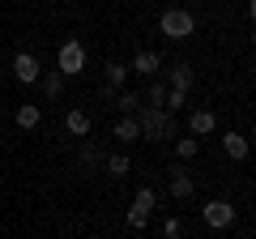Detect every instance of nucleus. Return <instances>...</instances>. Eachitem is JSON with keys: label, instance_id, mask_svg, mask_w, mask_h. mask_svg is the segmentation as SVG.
<instances>
[{"label": "nucleus", "instance_id": "nucleus-25", "mask_svg": "<svg viewBox=\"0 0 256 239\" xmlns=\"http://www.w3.org/2000/svg\"><path fill=\"white\" fill-rule=\"evenodd\" d=\"M0 73H4V60H0Z\"/></svg>", "mask_w": 256, "mask_h": 239}, {"label": "nucleus", "instance_id": "nucleus-13", "mask_svg": "<svg viewBox=\"0 0 256 239\" xmlns=\"http://www.w3.org/2000/svg\"><path fill=\"white\" fill-rule=\"evenodd\" d=\"M111 137H116V141H124V146L141 141V128H137V120H132V116H120V120H116V128H111Z\"/></svg>", "mask_w": 256, "mask_h": 239}, {"label": "nucleus", "instance_id": "nucleus-7", "mask_svg": "<svg viewBox=\"0 0 256 239\" xmlns=\"http://www.w3.org/2000/svg\"><path fill=\"white\" fill-rule=\"evenodd\" d=\"M214 128H218V116H214L210 107H196V111L188 116V132H192L196 141H201V137H210Z\"/></svg>", "mask_w": 256, "mask_h": 239}, {"label": "nucleus", "instance_id": "nucleus-9", "mask_svg": "<svg viewBox=\"0 0 256 239\" xmlns=\"http://www.w3.org/2000/svg\"><path fill=\"white\" fill-rule=\"evenodd\" d=\"M162 77L171 82V90H184V94H188L192 82H196V73H192L188 64H162Z\"/></svg>", "mask_w": 256, "mask_h": 239}, {"label": "nucleus", "instance_id": "nucleus-5", "mask_svg": "<svg viewBox=\"0 0 256 239\" xmlns=\"http://www.w3.org/2000/svg\"><path fill=\"white\" fill-rule=\"evenodd\" d=\"M13 77H18L22 86H34L38 77H43V64H38V56L34 52H22V56H13Z\"/></svg>", "mask_w": 256, "mask_h": 239}, {"label": "nucleus", "instance_id": "nucleus-22", "mask_svg": "<svg viewBox=\"0 0 256 239\" xmlns=\"http://www.w3.org/2000/svg\"><path fill=\"white\" fill-rule=\"evenodd\" d=\"M146 98H150V107H162V98H166V90H162V82H150V90H146Z\"/></svg>", "mask_w": 256, "mask_h": 239}, {"label": "nucleus", "instance_id": "nucleus-24", "mask_svg": "<svg viewBox=\"0 0 256 239\" xmlns=\"http://www.w3.org/2000/svg\"><path fill=\"white\" fill-rule=\"evenodd\" d=\"M82 158H86V162H102V154H98V146H86V150H82Z\"/></svg>", "mask_w": 256, "mask_h": 239}, {"label": "nucleus", "instance_id": "nucleus-23", "mask_svg": "<svg viewBox=\"0 0 256 239\" xmlns=\"http://www.w3.org/2000/svg\"><path fill=\"white\" fill-rule=\"evenodd\" d=\"M180 230H184L180 218H166V222H162V235H166V239H180Z\"/></svg>", "mask_w": 256, "mask_h": 239}, {"label": "nucleus", "instance_id": "nucleus-18", "mask_svg": "<svg viewBox=\"0 0 256 239\" xmlns=\"http://www.w3.org/2000/svg\"><path fill=\"white\" fill-rule=\"evenodd\" d=\"M116 107L124 111V116H137V107H141V94H137V90H124V94H116Z\"/></svg>", "mask_w": 256, "mask_h": 239}, {"label": "nucleus", "instance_id": "nucleus-19", "mask_svg": "<svg viewBox=\"0 0 256 239\" xmlns=\"http://www.w3.org/2000/svg\"><path fill=\"white\" fill-rule=\"evenodd\" d=\"M132 205L150 214V210H154V205H158V192H154V188H150V184H146V188H137V196H132Z\"/></svg>", "mask_w": 256, "mask_h": 239}, {"label": "nucleus", "instance_id": "nucleus-8", "mask_svg": "<svg viewBox=\"0 0 256 239\" xmlns=\"http://www.w3.org/2000/svg\"><path fill=\"white\" fill-rule=\"evenodd\" d=\"M128 73L158 77V73H162V56H158V52H137V56H132V64H128Z\"/></svg>", "mask_w": 256, "mask_h": 239}, {"label": "nucleus", "instance_id": "nucleus-17", "mask_svg": "<svg viewBox=\"0 0 256 239\" xmlns=\"http://www.w3.org/2000/svg\"><path fill=\"white\" fill-rule=\"evenodd\" d=\"M175 154H180L184 162H188V158H196V154H201V141H196V137H175Z\"/></svg>", "mask_w": 256, "mask_h": 239}, {"label": "nucleus", "instance_id": "nucleus-15", "mask_svg": "<svg viewBox=\"0 0 256 239\" xmlns=\"http://www.w3.org/2000/svg\"><path fill=\"white\" fill-rule=\"evenodd\" d=\"M64 82H68V77H60L56 68H47V73L38 77V86H43V94H47V98H60V94H64Z\"/></svg>", "mask_w": 256, "mask_h": 239}, {"label": "nucleus", "instance_id": "nucleus-16", "mask_svg": "<svg viewBox=\"0 0 256 239\" xmlns=\"http://www.w3.org/2000/svg\"><path fill=\"white\" fill-rule=\"evenodd\" d=\"M102 166H107V175H111V180H124V175L132 171L128 154H111V158H102Z\"/></svg>", "mask_w": 256, "mask_h": 239}, {"label": "nucleus", "instance_id": "nucleus-4", "mask_svg": "<svg viewBox=\"0 0 256 239\" xmlns=\"http://www.w3.org/2000/svg\"><path fill=\"white\" fill-rule=\"evenodd\" d=\"M201 218H205V226H214V230H226V226H235V205L230 201H205L201 205Z\"/></svg>", "mask_w": 256, "mask_h": 239}, {"label": "nucleus", "instance_id": "nucleus-2", "mask_svg": "<svg viewBox=\"0 0 256 239\" xmlns=\"http://www.w3.org/2000/svg\"><path fill=\"white\" fill-rule=\"evenodd\" d=\"M158 30H162L166 38H175V43H184V38L196 34V18H192L188 9H162V18H158Z\"/></svg>", "mask_w": 256, "mask_h": 239}, {"label": "nucleus", "instance_id": "nucleus-1", "mask_svg": "<svg viewBox=\"0 0 256 239\" xmlns=\"http://www.w3.org/2000/svg\"><path fill=\"white\" fill-rule=\"evenodd\" d=\"M137 128H141V141H171L175 137V116L171 111H162V107H146V102H141L137 107Z\"/></svg>", "mask_w": 256, "mask_h": 239}, {"label": "nucleus", "instance_id": "nucleus-14", "mask_svg": "<svg viewBox=\"0 0 256 239\" xmlns=\"http://www.w3.org/2000/svg\"><path fill=\"white\" fill-rule=\"evenodd\" d=\"M102 77H107L111 90H124V86H128V64H120V60H107V64H102Z\"/></svg>", "mask_w": 256, "mask_h": 239}, {"label": "nucleus", "instance_id": "nucleus-10", "mask_svg": "<svg viewBox=\"0 0 256 239\" xmlns=\"http://www.w3.org/2000/svg\"><path fill=\"white\" fill-rule=\"evenodd\" d=\"M13 124H18L22 132L38 128V124H43V107H38V102H22V107L13 111Z\"/></svg>", "mask_w": 256, "mask_h": 239}, {"label": "nucleus", "instance_id": "nucleus-3", "mask_svg": "<svg viewBox=\"0 0 256 239\" xmlns=\"http://www.w3.org/2000/svg\"><path fill=\"white\" fill-rule=\"evenodd\" d=\"M82 68H86L82 38H64V43H60V60H56V73H60V77H77Z\"/></svg>", "mask_w": 256, "mask_h": 239}, {"label": "nucleus", "instance_id": "nucleus-20", "mask_svg": "<svg viewBox=\"0 0 256 239\" xmlns=\"http://www.w3.org/2000/svg\"><path fill=\"white\" fill-rule=\"evenodd\" d=\"M184 107H188V94H184V90H166L162 111H171V116H175V111H184Z\"/></svg>", "mask_w": 256, "mask_h": 239}, {"label": "nucleus", "instance_id": "nucleus-21", "mask_svg": "<svg viewBox=\"0 0 256 239\" xmlns=\"http://www.w3.org/2000/svg\"><path fill=\"white\" fill-rule=\"evenodd\" d=\"M146 222H150V214H146V210L128 205V226H132V230H146Z\"/></svg>", "mask_w": 256, "mask_h": 239}, {"label": "nucleus", "instance_id": "nucleus-12", "mask_svg": "<svg viewBox=\"0 0 256 239\" xmlns=\"http://www.w3.org/2000/svg\"><path fill=\"white\" fill-rule=\"evenodd\" d=\"M64 128L73 132V137H90V128H94V120H90V111L73 107V111H68V116H64Z\"/></svg>", "mask_w": 256, "mask_h": 239}, {"label": "nucleus", "instance_id": "nucleus-6", "mask_svg": "<svg viewBox=\"0 0 256 239\" xmlns=\"http://www.w3.org/2000/svg\"><path fill=\"white\" fill-rule=\"evenodd\" d=\"M166 192H171L175 201H188V196L196 192V184H192V175L184 171V166H171V175H166Z\"/></svg>", "mask_w": 256, "mask_h": 239}, {"label": "nucleus", "instance_id": "nucleus-11", "mask_svg": "<svg viewBox=\"0 0 256 239\" xmlns=\"http://www.w3.org/2000/svg\"><path fill=\"white\" fill-rule=\"evenodd\" d=\"M248 150H252V146H248V137H244V132H226V137H222V154H226L230 162H244V158H248Z\"/></svg>", "mask_w": 256, "mask_h": 239}, {"label": "nucleus", "instance_id": "nucleus-26", "mask_svg": "<svg viewBox=\"0 0 256 239\" xmlns=\"http://www.w3.org/2000/svg\"><path fill=\"white\" fill-rule=\"evenodd\" d=\"M0 137H4V128H0Z\"/></svg>", "mask_w": 256, "mask_h": 239}]
</instances>
